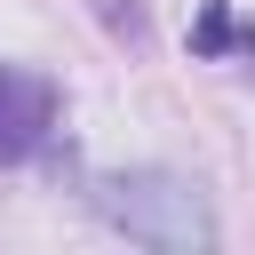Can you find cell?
I'll use <instances>...</instances> for the list:
<instances>
[{
  "label": "cell",
  "instance_id": "2",
  "mask_svg": "<svg viewBox=\"0 0 255 255\" xmlns=\"http://www.w3.org/2000/svg\"><path fill=\"white\" fill-rule=\"evenodd\" d=\"M56 80L48 72H24V64H0V167H24L48 128H56Z\"/></svg>",
  "mask_w": 255,
  "mask_h": 255
},
{
  "label": "cell",
  "instance_id": "3",
  "mask_svg": "<svg viewBox=\"0 0 255 255\" xmlns=\"http://www.w3.org/2000/svg\"><path fill=\"white\" fill-rule=\"evenodd\" d=\"M191 56L215 64V56H255V16H239L231 0H207L191 16Z\"/></svg>",
  "mask_w": 255,
  "mask_h": 255
},
{
  "label": "cell",
  "instance_id": "1",
  "mask_svg": "<svg viewBox=\"0 0 255 255\" xmlns=\"http://www.w3.org/2000/svg\"><path fill=\"white\" fill-rule=\"evenodd\" d=\"M96 207H104V223L128 231L135 247H167V255L215 247V215H207L199 183H183V175H159V167L104 175V183H96Z\"/></svg>",
  "mask_w": 255,
  "mask_h": 255
}]
</instances>
